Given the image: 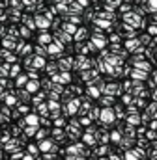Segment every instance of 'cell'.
<instances>
[{
	"instance_id": "cell-37",
	"label": "cell",
	"mask_w": 157,
	"mask_h": 160,
	"mask_svg": "<svg viewBox=\"0 0 157 160\" xmlns=\"http://www.w3.org/2000/svg\"><path fill=\"white\" fill-rule=\"evenodd\" d=\"M9 4H11V9H17V11H21V8L24 6L23 0H9Z\"/></svg>"
},
{
	"instance_id": "cell-48",
	"label": "cell",
	"mask_w": 157,
	"mask_h": 160,
	"mask_svg": "<svg viewBox=\"0 0 157 160\" xmlns=\"http://www.w3.org/2000/svg\"><path fill=\"white\" fill-rule=\"evenodd\" d=\"M148 34H150V36H155V38H157V24L148 26Z\"/></svg>"
},
{
	"instance_id": "cell-33",
	"label": "cell",
	"mask_w": 157,
	"mask_h": 160,
	"mask_svg": "<svg viewBox=\"0 0 157 160\" xmlns=\"http://www.w3.org/2000/svg\"><path fill=\"white\" fill-rule=\"evenodd\" d=\"M94 153H95V157H103V155L109 153V147H107V145H99V147L94 149Z\"/></svg>"
},
{
	"instance_id": "cell-16",
	"label": "cell",
	"mask_w": 157,
	"mask_h": 160,
	"mask_svg": "<svg viewBox=\"0 0 157 160\" xmlns=\"http://www.w3.org/2000/svg\"><path fill=\"white\" fill-rule=\"evenodd\" d=\"M125 47H127V50H131V52H135V54H137V50H138L142 45H140V41H138V39H127Z\"/></svg>"
},
{
	"instance_id": "cell-59",
	"label": "cell",
	"mask_w": 157,
	"mask_h": 160,
	"mask_svg": "<svg viewBox=\"0 0 157 160\" xmlns=\"http://www.w3.org/2000/svg\"><path fill=\"white\" fill-rule=\"evenodd\" d=\"M123 2H125V4H127V2H129V0H123Z\"/></svg>"
},
{
	"instance_id": "cell-42",
	"label": "cell",
	"mask_w": 157,
	"mask_h": 160,
	"mask_svg": "<svg viewBox=\"0 0 157 160\" xmlns=\"http://www.w3.org/2000/svg\"><path fill=\"white\" fill-rule=\"evenodd\" d=\"M19 114H24V116H30V108H28V104H21L19 108Z\"/></svg>"
},
{
	"instance_id": "cell-28",
	"label": "cell",
	"mask_w": 157,
	"mask_h": 160,
	"mask_svg": "<svg viewBox=\"0 0 157 160\" xmlns=\"http://www.w3.org/2000/svg\"><path fill=\"white\" fill-rule=\"evenodd\" d=\"M135 143V138H127V136H123V140H122V143H120V147L122 149H127V151H131L129 147Z\"/></svg>"
},
{
	"instance_id": "cell-19",
	"label": "cell",
	"mask_w": 157,
	"mask_h": 160,
	"mask_svg": "<svg viewBox=\"0 0 157 160\" xmlns=\"http://www.w3.org/2000/svg\"><path fill=\"white\" fill-rule=\"evenodd\" d=\"M24 121H26V125H28V127H39L41 118H38L36 114H30V116H26V118H24Z\"/></svg>"
},
{
	"instance_id": "cell-9",
	"label": "cell",
	"mask_w": 157,
	"mask_h": 160,
	"mask_svg": "<svg viewBox=\"0 0 157 160\" xmlns=\"http://www.w3.org/2000/svg\"><path fill=\"white\" fill-rule=\"evenodd\" d=\"M140 157H144L142 149H131L125 153V160H140Z\"/></svg>"
},
{
	"instance_id": "cell-46",
	"label": "cell",
	"mask_w": 157,
	"mask_h": 160,
	"mask_svg": "<svg viewBox=\"0 0 157 160\" xmlns=\"http://www.w3.org/2000/svg\"><path fill=\"white\" fill-rule=\"evenodd\" d=\"M120 11L127 15V13H131V6H129V4H122V6H120Z\"/></svg>"
},
{
	"instance_id": "cell-34",
	"label": "cell",
	"mask_w": 157,
	"mask_h": 160,
	"mask_svg": "<svg viewBox=\"0 0 157 160\" xmlns=\"http://www.w3.org/2000/svg\"><path fill=\"white\" fill-rule=\"evenodd\" d=\"M146 112H150V116H152V118H155V119H157V102H155V101H154L152 104H148Z\"/></svg>"
},
{
	"instance_id": "cell-30",
	"label": "cell",
	"mask_w": 157,
	"mask_h": 160,
	"mask_svg": "<svg viewBox=\"0 0 157 160\" xmlns=\"http://www.w3.org/2000/svg\"><path fill=\"white\" fill-rule=\"evenodd\" d=\"M122 140H123V132L122 130H114L112 134H111V142H114V143H122Z\"/></svg>"
},
{
	"instance_id": "cell-43",
	"label": "cell",
	"mask_w": 157,
	"mask_h": 160,
	"mask_svg": "<svg viewBox=\"0 0 157 160\" xmlns=\"http://www.w3.org/2000/svg\"><path fill=\"white\" fill-rule=\"evenodd\" d=\"M24 132H26V136H36L38 134V127H26Z\"/></svg>"
},
{
	"instance_id": "cell-52",
	"label": "cell",
	"mask_w": 157,
	"mask_h": 160,
	"mask_svg": "<svg viewBox=\"0 0 157 160\" xmlns=\"http://www.w3.org/2000/svg\"><path fill=\"white\" fill-rule=\"evenodd\" d=\"M39 125H41V127H51V125H54V123H51L49 119H43V118H41V121H39Z\"/></svg>"
},
{
	"instance_id": "cell-54",
	"label": "cell",
	"mask_w": 157,
	"mask_h": 160,
	"mask_svg": "<svg viewBox=\"0 0 157 160\" xmlns=\"http://www.w3.org/2000/svg\"><path fill=\"white\" fill-rule=\"evenodd\" d=\"M148 127H150V130H157V119H155V121H152Z\"/></svg>"
},
{
	"instance_id": "cell-14",
	"label": "cell",
	"mask_w": 157,
	"mask_h": 160,
	"mask_svg": "<svg viewBox=\"0 0 157 160\" xmlns=\"http://www.w3.org/2000/svg\"><path fill=\"white\" fill-rule=\"evenodd\" d=\"M92 43L97 47V48H101V50H105V45H107V38L105 36H94L92 38Z\"/></svg>"
},
{
	"instance_id": "cell-24",
	"label": "cell",
	"mask_w": 157,
	"mask_h": 160,
	"mask_svg": "<svg viewBox=\"0 0 157 160\" xmlns=\"http://www.w3.org/2000/svg\"><path fill=\"white\" fill-rule=\"evenodd\" d=\"M43 99H47V93L39 91V93H36V95L32 97V104H34V106H41V101H43Z\"/></svg>"
},
{
	"instance_id": "cell-51",
	"label": "cell",
	"mask_w": 157,
	"mask_h": 160,
	"mask_svg": "<svg viewBox=\"0 0 157 160\" xmlns=\"http://www.w3.org/2000/svg\"><path fill=\"white\" fill-rule=\"evenodd\" d=\"M114 110H116V116H118V118H125V112H123V108H122V106H116Z\"/></svg>"
},
{
	"instance_id": "cell-7",
	"label": "cell",
	"mask_w": 157,
	"mask_h": 160,
	"mask_svg": "<svg viewBox=\"0 0 157 160\" xmlns=\"http://www.w3.org/2000/svg\"><path fill=\"white\" fill-rule=\"evenodd\" d=\"M54 41L60 43V45H64V43H71V36L66 34L64 30H58V32H54Z\"/></svg>"
},
{
	"instance_id": "cell-50",
	"label": "cell",
	"mask_w": 157,
	"mask_h": 160,
	"mask_svg": "<svg viewBox=\"0 0 157 160\" xmlns=\"http://www.w3.org/2000/svg\"><path fill=\"white\" fill-rule=\"evenodd\" d=\"M109 160H125V157H120L118 153H111L109 155Z\"/></svg>"
},
{
	"instance_id": "cell-27",
	"label": "cell",
	"mask_w": 157,
	"mask_h": 160,
	"mask_svg": "<svg viewBox=\"0 0 157 160\" xmlns=\"http://www.w3.org/2000/svg\"><path fill=\"white\" fill-rule=\"evenodd\" d=\"M99 88H95V86H88V89H86V93H88V97L90 99H97L99 97Z\"/></svg>"
},
{
	"instance_id": "cell-39",
	"label": "cell",
	"mask_w": 157,
	"mask_h": 160,
	"mask_svg": "<svg viewBox=\"0 0 157 160\" xmlns=\"http://www.w3.org/2000/svg\"><path fill=\"white\" fill-rule=\"evenodd\" d=\"M140 45H142V47H144V45H148V43H152V38H150V34H142V36H140Z\"/></svg>"
},
{
	"instance_id": "cell-55",
	"label": "cell",
	"mask_w": 157,
	"mask_h": 160,
	"mask_svg": "<svg viewBox=\"0 0 157 160\" xmlns=\"http://www.w3.org/2000/svg\"><path fill=\"white\" fill-rule=\"evenodd\" d=\"M88 2H90V0H77V4H80L82 8H86V6H88Z\"/></svg>"
},
{
	"instance_id": "cell-44",
	"label": "cell",
	"mask_w": 157,
	"mask_h": 160,
	"mask_svg": "<svg viewBox=\"0 0 157 160\" xmlns=\"http://www.w3.org/2000/svg\"><path fill=\"white\" fill-rule=\"evenodd\" d=\"M19 73H21V67H19V65L15 63V65L11 67V75H9V77H13V78H17V77H19Z\"/></svg>"
},
{
	"instance_id": "cell-38",
	"label": "cell",
	"mask_w": 157,
	"mask_h": 160,
	"mask_svg": "<svg viewBox=\"0 0 157 160\" xmlns=\"http://www.w3.org/2000/svg\"><path fill=\"white\" fill-rule=\"evenodd\" d=\"M26 149H28V155H32V157H38L39 155V147H36V145H30V143H28Z\"/></svg>"
},
{
	"instance_id": "cell-56",
	"label": "cell",
	"mask_w": 157,
	"mask_h": 160,
	"mask_svg": "<svg viewBox=\"0 0 157 160\" xmlns=\"http://www.w3.org/2000/svg\"><path fill=\"white\" fill-rule=\"evenodd\" d=\"M23 160H34V157H32V155H24V158Z\"/></svg>"
},
{
	"instance_id": "cell-49",
	"label": "cell",
	"mask_w": 157,
	"mask_h": 160,
	"mask_svg": "<svg viewBox=\"0 0 157 160\" xmlns=\"http://www.w3.org/2000/svg\"><path fill=\"white\" fill-rule=\"evenodd\" d=\"M120 36H122V34H112V36H111L112 45H120Z\"/></svg>"
},
{
	"instance_id": "cell-3",
	"label": "cell",
	"mask_w": 157,
	"mask_h": 160,
	"mask_svg": "<svg viewBox=\"0 0 157 160\" xmlns=\"http://www.w3.org/2000/svg\"><path fill=\"white\" fill-rule=\"evenodd\" d=\"M36 26H38L41 32H47L52 26V21H49L45 15H36Z\"/></svg>"
},
{
	"instance_id": "cell-26",
	"label": "cell",
	"mask_w": 157,
	"mask_h": 160,
	"mask_svg": "<svg viewBox=\"0 0 157 160\" xmlns=\"http://www.w3.org/2000/svg\"><path fill=\"white\" fill-rule=\"evenodd\" d=\"M62 30H64L66 34H69V36H71V34H77V26H75V24H71V22H68V21L64 22Z\"/></svg>"
},
{
	"instance_id": "cell-15",
	"label": "cell",
	"mask_w": 157,
	"mask_h": 160,
	"mask_svg": "<svg viewBox=\"0 0 157 160\" xmlns=\"http://www.w3.org/2000/svg\"><path fill=\"white\" fill-rule=\"evenodd\" d=\"M30 82L28 78V75H19L17 78H15V88H19V89H23V88H26V84Z\"/></svg>"
},
{
	"instance_id": "cell-1",
	"label": "cell",
	"mask_w": 157,
	"mask_h": 160,
	"mask_svg": "<svg viewBox=\"0 0 157 160\" xmlns=\"http://www.w3.org/2000/svg\"><path fill=\"white\" fill-rule=\"evenodd\" d=\"M58 65H60V73H68L71 67H75V60L71 56H62L58 60Z\"/></svg>"
},
{
	"instance_id": "cell-40",
	"label": "cell",
	"mask_w": 157,
	"mask_h": 160,
	"mask_svg": "<svg viewBox=\"0 0 157 160\" xmlns=\"http://www.w3.org/2000/svg\"><path fill=\"white\" fill-rule=\"evenodd\" d=\"M28 78H32V80H39V73H38V69H28Z\"/></svg>"
},
{
	"instance_id": "cell-53",
	"label": "cell",
	"mask_w": 157,
	"mask_h": 160,
	"mask_svg": "<svg viewBox=\"0 0 157 160\" xmlns=\"http://www.w3.org/2000/svg\"><path fill=\"white\" fill-rule=\"evenodd\" d=\"M11 134H13V138L19 136V134H21V127H13V128H11Z\"/></svg>"
},
{
	"instance_id": "cell-58",
	"label": "cell",
	"mask_w": 157,
	"mask_h": 160,
	"mask_svg": "<svg viewBox=\"0 0 157 160\" xmlns=\"http://www.w3.org/2000/svg\"><path fill=\"white\" fill-rule=\"evenodd\" d=\"M137 2H142V4H144V2H146V0H137Z\"/></svg>"
},
{
	"instance_id": "cell-10",
	"label": "cell",
	"mask_w": 157,
	"mask_h": 160,
	"mask_svg": "<svg viewBox=\"0 0 157 160\" xmlns=\"http://www.w3.org/2000/svg\"><path fill=\"white\" fill-rule=\"evenodd\" d=\"M23 22H24V26H26V28H30V30L38 28V26H36V17H32V15H28V13H24V15H23Z\"/></svg>"
},
{
	"instance_id": "cell-47",
	"label": "cell",
	"mask_w": 157,
	"mask_h": 160,
	"mask_svg": "<svg viewBox=\"0 0 157 160\" xmlns=\"http://www.w3.org/2000/svg\"><path fill=\"white\" fill-rule=\"evenodd\" d=\"M54 127H56V128L66 127V119H62V118H60V119H54Z\"/></svg>"
},
{
	"instance_id": "cell-29",
	"label": "cell",
	"mask_w": 157,
	"mask_h": 160,
	"mask_svg": "<svg viewBox=\"0 0 157 160\" xmlns=\"http://www.w3.org/2000/svg\"><path fill=\"white\" fill-rule=\"evenodd\" d=\"M45 67H47L45 58H39V56H36V58H34V65H32V69H45Z\"/></svg>"
},
{
	"instance_id": "cell-41",
	"label": "cell",
	"mask_w": 157,
	"mask_h": 160,
	"mask_svg": "<svg viewBox=\"0 0 157 160\" xmlns=\"http://www.w3.org/2000/svg\"><path fill=\"white\" fill-rule=\"evenodd\" d=\"M19 32H21V38H24V39H26V38H30V28L21 26V28H19Z\"/></svg>"
},
{
	"instance_id": "cell-4",
	"label": "cell",
	"mask_w": 157,
	"mask_h": 160,
	"mask_svg": "<svg viewBox=\"0 0 157 160\" xmlns=\"http://www.w3.org/2000/svg\"><path fill=\"white\" fill-rule=\"evenodd\" d=\"M114 118H116V112L114 110H111V108H103V112H101V123H105V125H111V123H114Z\"/></svg>"
},
{
	"instance_id": "cell-21",
	"label": "cell",
	"mask_w": 157,
	"mask_h": 160,
	"mask_svg": "<svg viewBox=\"0 0 157 160\" xmlns=\"http://www.w3.org/2000/svg\"><path fill=\"white\" fill-rule=\"evenodd\" d=\"M127 125H131V127H137V125H142V118H138V114H133V116H127Z\"/></svg>"
},
{
	"instance_id": "cell-20",
	"label": "cell",
	"mask_w": 157,
	"mask_h": 160,
	"mask_svg": "<svg viewBox=\"0 0 157 160\" xmlns=\"http://www.w3.org/2000/svg\"><path fill=\"white\" fill-rule=\"evenodd\" d=\"M86 38H88V28H78L77 34H75V41L77 43H82Z\"/></svg>"
},
{
	"instance_id": "cell-6",
	"label": "cell",
	"mask_w": 157,
	"mask_h": 160,
	"mask_svg": "<svg viewBox=\"0 0 157 160\" xmlns=\"http://www.w3.org/2000/svg\"><path fill=\"white\" fill-rule=\"evenodd\" d=\"M39 151L41 153H45V155H49V153H52V149H54V143H52V138H47V140H43V142H39L38 143Z\"/></svg>"
},
{
	"instance_id": "cell-12",
	"label": "cell",
	"mask_w": 157,
	"mask_h": 160,
	"mask_svg": "<svg viewBox=\"0 0 157 160\" xmlns=\"http://www.w3.org/2000/svg\"><path fill=\"white\" fill-rule=\"evenodd\" d=\"M66 138H68V134H66L62 128H54V130H52V140H54V142L64 143V142H66Z\"/></svg>"
},
{
	"instance_id": "cell-35",
	"label": "cell",
	"mask_w": 157,
	"mask_h": 160,
	"mask_svg": "<svg viewBox=\"0 0 157 160\" xmlns=\"http://www.w3.org/2000/svg\"><path fill=\"white\" fill-rule=\"evenodd\" d=\"M114 102V97H111V95H105V97H101V104L107 108V106H111Z\"/></svg>"
},
{
	"instance_id": "cell-31",
	"label": "cell",
	"mask_w": 157,
	"mask_h": 160,
	"mask_svg": "<svg viewBox=\"0 0 157 160\" xmlns=\"http://www.w3.org/2000/svg\"><path fill=\"white\" fill-rule=\"evenodd\" d=\"M101 108H90V112H88V118L90 119H101Z\"/></svg>"
},
{
	"instance_id": "cell-13",
	"label": "cell",
	"mask_w": 157,
	"mask_h": 160,
	"mask_svg": "<svg viewBox=\"0 0 157 160\" xmlns=\"http://www.w3.org/2000/svg\"><path fill=\"white\" fill-rule=\"evenodd\" d=\"M95 136H97V142H99L101 145H107V143L111 142V134H109L107 130H103V128H101V130H99Z\"/></svg>"
},
{
	"instance_id": "cell-32",
	"label": "cell",
	"mask_w": 157,
	"mask_h": 160,
	"mask_svg": "<svg viewBox=\"0 0 157 160\" xmlns=\"http://www.w3.org/2000/svg\"><path fill=\"white\" fill-rule=\"evenodd\" d=\"M135 69H138V71H144V73H146V71H150V69H152V65H150L148 62H140V63H135Z\"/></svg>"
},
{
	"instance_id": "cell-5",
	"label": "cell",
	"mask_w": 157,
	"mask_h": 160,
	"mask_svg": "<svg viewBox=\"0 0 157 160\" xmlns=\"http://www.w3.org/2000/svg\"><path fill=\"white\" fill-rule=\"evenodd\" d=\"M38 41H39V45L49 47V45H52V43H54V34H49V32H39V34H38Z\"/></svg>"
},
{
	"instance_id": "cell-25",
	"label": "cell",
	"mask_w": 157,
	"mask_h": 160,
	"mask_svg": "<svg viewBox=\"0 0 157 160\" xmlns=\"http://www.w3.org/2000/svg\"><path fill=\"white\" fill-rule=\"evenodd\" d=\"M144 6H146V11H150L152 15L157 13V0H146Z\"/></svg>"
},
{
	"instance_id": "cell-23",
	"label": "cell",
	"mask_w": 157,
	"mask_h": 160,
	"mask_svg": "<svg viewBox=\"0 0 157 160\" xmlns=\"http://www.w3.org/2000/svg\"><path fill=\"white\" fill-rule=\"evenodd\" d=\"M34 50H36V56H39V58L49 56V48H47V47H43V45H36V47H34Z\"/></svg>"
},
{
	"instance_id": "cell-36",
	"label": "cell",
	"mask_w": 157,
	"mask_h": 160,
	"mask_svg": "<svg viewBox=\"0 0 157 160\" xmlns=\"http://www.w3.org/2000/svg\"><path fill=\"white\" fill-rule=\"evenodd\" d=\"M47 134H49V132H47V128H39L38 134H36V140H38V142H43V140H47Z\"/></svg>"
},
{
	"instance_id": "cell-45",
	"label": "cell",
	"mask_w": 157,
	"mask_h": 160,
	"mask_svg": "<svg viewBox=\"0 0 157 160\" xmlns=\"http://www.w3.org/2000/svg\"><path fill=\"white\" fill-rule=\"evenodd\" d=\"M9 114H13L11 108H9L8 104H2V116H4V118H9Z\"/></svg>"
},
{
	"instance_id": "cell-18",
	"label": "cell",
	"mask_w": 157,
	"mask_h": 160,
	"mask_svg": "<svg viewBox=\"0 0 157 160\" xmlns=\"http://www.w3.org/2000/svg\"><path fill=\"white\" fill-rule=\"evenodd\" d=\"M39 86H41V84H39V80H30V82L26 84V88H24V89H26V91H30L32 95H36V93H39V91H38Z\"/></svg>"
},
{
	"instance_id": "cell-2",
	"label": "cell",
	"mask_w": 157,
	"mask_h": 160,
	"mask_svg": "<svg viewBox=\"0 0 157 160\" xmlns=\"http://www.w3.org/2000/svg\"><path fill=\"white\" fill-rule=\"evenodd\" d=\"M47 48H49V56L51 58H62V54H64V45H60L56 41L52 45H49Z\"/></svg>"
},
{
	"instance_id": "cell-22",
	"label": "cell",
	"mask_w": 157,
	"mask_h": 160,
	"mask_svg": "<svg viewBox=\"0 0 157 160\" xmlns=\"http://www.w3.org/2000/svg\"><path fill=\"white\" fill-rule=\"evenodd\" d=\"M2 58H4L8 63H15V62H17V56H15V54H11V52H9V50H6V48L2 50Z\"/></svg>"
},
{
	"instance_id": "cell-57",
	"label": "cell",
	"mask_w": 157,
	"mask_h": 160,
	"mask_svg": "<svg viewBox=\"0 0 157 160\" xmlns=\"http://www.w3.org/2000/svg\"><path fill=\"white\" fill-rule=\"evenodd\" d=\"M154 22L157 24V13H154Z\"/></svg>"
},
{
	"instance_id": "cell-8",
	"label": "cell",
	"mask_w": 157,
	"mask_h": 160,
	"mask_svg": "<svg viewBox=\"0 0 157 160\" xmlns=\"http://www.w3.org/2000/svg\"><path fill=\"white\" fill-rule=\"evenodd\" d=\"M82 143H84V145H90V147H95L97 136H95V134H90V132H84V134H82Z\"/></svg>"
},
{
	"instance_id": "cell-17",
	"label": "cell",
	"mask_w": 157,
	"mask_h": 160,
	"mask_svg": "<svg viewBox=\"0 0 157 160\" xmlns=\"http://www.w3.org/2000/svg\"><path fill=\"white\" fill-rule=\"evenodd\" d=\"M131 78H133V82H135V84H140L142 80L146 78V73H144V71H138V69H133Z\"/></svg>"
},
{
	"instance_id": "cell-11",
	"label": "cell",
	"mask_w": 157,
	"mask_h": 160,
	"mask_svg": "<svg viewBox=\"0 0 157 160\" xmlns=\"http://www.w3.org/2000/svg\"><path fill=\"white\" fill-rule=\"evenodd\" d=\"M17 97H19V101H23L24 104L32 101V93H30V91H26L24 88H23V89H17Z\"/></svg>"
}]
</instances>
